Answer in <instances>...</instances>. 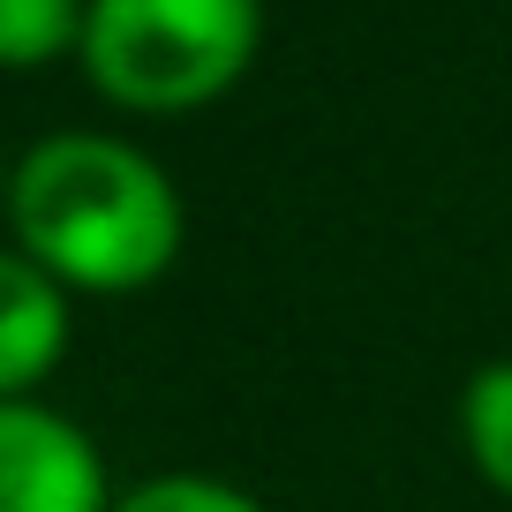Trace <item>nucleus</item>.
Listing matches in <instances>:
<instances>
[{
	"instance_id": "nucleus-1",
	"label": "nucleus",
	"mask_w": 512,
	"mask_h": 512,
	"mask_svg": "<svg viewBox=\"0 0 512 512\" xmlns=\"http://www.w3.org/2000/svg\"><path fill=\"white\" fill-rule=\"evenodd\" d=\"M16 249L76 294H136L181 256V196L121 136H46L8 174Z\"/></svg>"
},
{
	"instance_id": "nucleus-2",
	"label": "nucleus",
	"mask_w": 512,
	"mask_h": 512,
	"mask_svg": "<svg viewBox=\"0 0 512 512\" xmlns=\"http://www.w3.org/2000/svg\"><path fill=\"white\" fill-rule=\"evenodd\" d=\"M264 0H91L83 68L128 113H196L249 76Z\"/></svg>"
},
{
	"instance_id": "nucleus-3",
	"label": "nucleus",
	"mask_w": 512,
	"mask_h": 512,
	"mask_svg": "<svg viewBox=\"0 0 512 512\" xmlns=\"http://www.w3.org/2000/svg\"><path fill=\"white\" fill-rule=\"evenodd\" d=\"M0 512H113L98 445L38 400H0Z\"/></svg>"
},
{
	"instance_id": "nucleus-4",
	"label": "nucleus",
	"mask_w": 512,
	"mask_h": 512,
	"mask_svg": "<svg viewBox=\"0 0 512 512\" xmlns=\"http://www.w3.org/2000/svg\"><path fill=\"white\" fill-rule=\"evenodd\" d=\"M68 354V287L23 249H0V400H23Z\"/></svg>"
},
{
	"instance_id": "nucleus-5",
	"label": "nucleus",
	"mask_w": 512,
	"mask_h": 512,
	"mask_svg": "<svg viewBox=\"0 0 512 512\" xmlns=\"http://www.w3.org/2000/svg\"><path fill=\"white\" fill-rule=\"evenodd\" d=\"M460 437L475 475L490 482L497 497H512V362H490L467 377L460 392Z\"/></svg>"
},
{
	"instance_id": "nucleus-6",
	"label": "nucleus",
	"mask_w": 512,
	"mask_h": 512,
	"mask_svg": "<svg viewBox=\"0 0 512 512\" xmlns=\"http://www.w3.org/2000/svg\"><path fill=\"white\" fill-rule=\"evenodd\" d=\"M83 8L91 0H0V68H46L83 53Z\"/></svg>"
},
{
	"instance_id": "nucleus-7",
	"label": "nucleus",
	"mask_w": 512,
	"mask_h": 512,
	"mask_svg": "<svg viewBox=\"0 0 512 512\" xmlns=\"http://www.w3.org/2000/svg\"><path fill=\"white\" fill-rule=\"evenodd\" d=\"M113 512H264V505L219 475H159V482H136L128 497H113Z\"/></svg>"
},
{
	"instance_id": "nucleus-8",
	"label": "nucleus",
	"mask_w": 512,
	"mask_h": 512,
	"mask_svg": "<svg viewBox=\"0 0 512 512\" xmlns=\"http://www.w3.org/2000/svg\"><path fill=\"white\" fill-rule=\"evenodd\" d=\"M0 189H8V166H0Z\"/></svg>"
}]
</instances>
